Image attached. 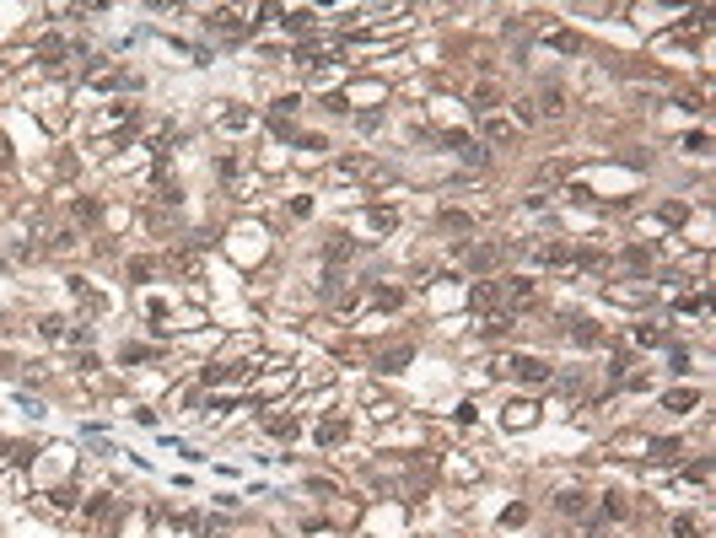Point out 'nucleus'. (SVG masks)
<instances>
[{
  "instance_id": "nucleus-1",
  "label": "nucleus",
  "mask_w": 716,
  "mask_h": 538,
  "mask_svg": "<svg viewBox=\"0 0 716 538\" xmlns=\"http://www.w3.org/2000/svg\"><path fill=\"white\" fill-rule=\"evenodd\" d=\"M501 372H511V377H523V382H550V366L539 361V355H517V361H501Z\"/></svg>"
},
{
  "instance_id": "nucleus-2",
  "label": "nucleus",
  "mask_w": 716,
  "mask_h": 538,
  "mask_svg": "<svg viewBox=\"0 0 716 538\" xmlns=\"http://www.w3.org/2000/svg\"><path fill=\"white\" fill-rule=\"evenodd\" d=\"M501 259H507V248H501V243H474V248L463 253V264H469L474 275H485V269H495Z\"/></svg>"
},
{
  "instance_id": "nucleus-3",
  "label": "nucleus",
  "mask_w": 716,
  "mask_h": 538,
  "mask_svg": "<svg viewBox=\"0 0 716 538\" xmlns=\"http://www.w3.org/2000/svg\"><path fill=\"white\" fill-rule=\"evenodd\" d=\"M533 108H539V113H566V92H560L555 81H544V86H539V103H533Z\"/></svg>"
},
{
  "instance_id": "nucleus-4",
  "label": "nucleus",
  "mask_w": 716,
  "mask_h": 538,
  "mask_svg": "<svg viewBox=\"0 0 716 538\" xmlns=\"http://www.w3.org/2000/svg\"><path fill=\"white\" fill-rule=\"evenodd\" d=\"M485 135H491V140H495V145H507V140H511V135H517V124H511L507 113H491V119H485Z\"/></svg>"
},
{
  "instance_id": "nucleus-5",
  "label": "nucleus",
  "mask_w": 716,
  "mask_h": 538,
  "mask_svg": "<svg viewBox=\"0 0 716 538\" xmlns=\"http://www.w3.org/2000/svg\"><path fill=\"white\" fill-rule=\"evenodd\" d=\"M555 512H566V517H587V496H576V490H560V496H555Z\"/></svg>"
},
{
  "instance_id": "nucleus-6",
  "label": "nucleus",
  "mask_w": 716,
  "mask_h": 538,
  "mask_svg": "<svg viewBox=\"0 0 716 538\" xmlns=\"http://www.w3.org/2000/svg\"><path fill=\"white\" fill-rule=\"evenodd\" d=\"M571 339H576V345H603V329H598L593 318H576V323H571Z\"/></svg>"
},
{
  "instance_id": "nucleus-7",
  "label": "nucleus",
  "mask_w": 716,
  "mask_h": 538,
  "mask_svg": "<svg viewBox=\"0 0 716 538\" xmlns=\"http://www.w3.org/2000/svg\"><path fill=\"white\" fill-rule=\"evenodd\" d=\"M474 307H479V312L501 307V286H491V280H479V286H474Z\"/></svg>"
},
{
  "instance_id": "nucleus-8",
  "label": "nucleus",
  "mask_w": 716,
  "mask_h": 538,
  "mask_svg": "<svg viewBox=\"0 0 716 538\" xmlns=\"http://www.w3.org/2000/svg\"><path fill=\"white\" fill-rule=\"evenodd\" d=\"M340 436H345V420H340V414H328L324 425H318V441H324V447H334Z\"/></svg>"
},
{
  "instance_id": "nucleus-9",
  "label": "nucleus",
  "mask_w": 716,
  "mask_h": 538,
  "mask_svg": "<svg viewBox=\"0 0 716 538\" xmlns=\"http://www.w3.org/2000/svg\"><path fill=\"white\" fill-rule=\"evenodd\" d=\"M533 296V280H507L501 286V302H528Z\"/></svg>"
},
{
  "instance_id": "nucleus-10",
  "label": "nucleus",
  "mask_w": 716,
  "mask_h": 538,
  "mask_svg": "<svg viewBox=\"0 0 716 538\" xmlns=\"http://www.w3.org/2000/svg\"><path fill=\"white\" fill-rule=\"evenodd\" d=\"M409 345H393V350H383V372H404V361H409Z\"/></svg>"
},
{
  "instance_id": "nucleus-11",
  "label": "nucleus",
  "mask_w": 716,
  "mask_h": 538,
  "mask_svg": "<svg viewBox=\"0 0 716 538\" xmlns=\"http://www.w3.org/2000/svg\"><path fill=\"white\" fill-rule=\"evenodd\" d=\"M324 296L334 302V307H350V302H356V291H350V286H340V280H328V286H324Z\"/></svg>"
},
{
  "instance_id": "nucleus-12",
  "label": "nucleus",
  "mask_w": 716,
  "mask_h": 538,
  "mask_svg": "<svg viewBox=\"0 0 716 538\" xmlns=\"http://www.w3.org/2000/svg\"><path fill=\"white\" fill-rule=\"evenodd\" d=\"M646 453H652V457H662V463H668V457H678V453H684V447H678L674 436H662V441H646Z\"/></svg>"
},
{
  "instance_id": "nucleus-13",
  "label": "nucleus",
  "mask_w": 716,
  "mask_h": 538,
  "mask_svg": "<svg viewBox=\"0 0 716 538\" xmlns=\"http://www.w3.org/2000/svg\"><path fill=\"white\" fill-rule=\"evenodd\" d=\"M566 243H539V248H533V259H544V264H560V259H566Z\"/></svg>"
},
{
  "instance_id": "nucleus-14",
  "label": "nucleus",
  "mask_w": 716,
  "mask_h": 538,
  "mask_svg": "<svg viewBox=\"0 0 716 538\" xmlns=\"http://www.w3.org/2000/svg\"><path fill=\"white\" fill-rule=\"evenodd\" d=\"M550 49H560V54H576V49H582V38H576V33H550Z\"/></svg>"
},
{
  "instance_id": "nucleus-15",
  "label": "nucleus",
  "mask_w": 716,
  "mask_h": 538,
  "mask_svg": "<svg viewBox=\"0 0 716 538\" xmlns=\"http://www.w3.org/2000/svg\"><path fill=\"white\" fill-rule=\"evenodd\" d=\"M614 453H619V457H635V453H646V436H619V441H614Z\"/></svg>"
},
{
  "instance_id": "nucleus-16",
  "label": "nucleus",
  "mask_w": 716,
  "mask_h": 538,
  "mask_svg": "<svg viewBox=\"0 0 716 538\" xmlns=\"http://www.w3.org/2000/svg\"><path fill=\"white\" fill-rule=\"evenodd\" d=\"M507 425L517 431V425H533V404H511L507 409Z\"/></svg>"
},
{
  "instance_id": "nucleus-17",
  "label": "nucleus",
  "mask_w": 716,
  "mask_h": 538,
  "mask_svg": "<svg viewBox=\"0 0 716 538\" xmlns=\"http://www.w3.org/2000/svg\"><path fill=\"white\" fill-rule=\"evenodd\" d=\"M442 231H469V215L463 210H442Z\"/></svg>"
},
{
  "instance_id": "nucleus-18",
  "label": "nucleus",
  "mask_w": 716,
  "mask_h": 538,
  "mask_svg": "<svg viewBox=\"0 0 716 538\" xmlns=\"http://www.w3.org/2000/svg\"><path fill=\"white\" fill-rule=\"evenodd\" d=\"M695 404H700V398H695V393H684V388H678V393H668V409H678V414H690Z\"/></svg>"
},
{
  "instance_id": "nucleus-19",
  "label": "nucleus",
  "mask_w": 716,
  "mask_h": 538,
  "mask_svg": "<svg viewBox=\"0 0 716 538\" xmlns=\"http://www.w3.org/2000/svg\"><path fill=\"white\" fill-rule=\"evenodd\" d=\"M291 431H296L291 414H269V436H291Z\"/></svg>"
},
{
  "instance_id": "nucleus-20",
  "label": "nucleus",
  "mask_w": 716,
  "mask_h": 538,
  "mask_svg": "<svg viewBox=\"0 0 716 538\" xmlns=\"http://www.w3.org/2000/svg\"><path fill=\"white\" fill-rule=\"evenodd\" d=\"M38 334H43V339H65V318H43Z\"/></svg>"
},
{
  "instance_id": "nucleus-21",
  "label": "nucleus",
  "mask_w": 716,
  "mask_h": 538,
  "mask_svg": "<svg viewBox=\"0 0 716 538\" xmlns=\"http://www.w3.org/2000/svg\"><path fill=\"white\" fill-rule=\"evenodd\" d=\"M286 27L291 33H307V27H312V11H286Z\"/></svg>"
},
{
  "instance_id": "nucleus-22",
  "label": "nucleus",
  "mask_w": 716,
  "mask_h": 538,
  "mask_svg": "<svg viewBox=\"0 0 716 538\" xmlns=\"http://www.w3.org/2000/svg\"><path fill=\"white\" fill-rule=\"evenodd\" d=\"M463 162H469V167H485V145L469 140V145H463Z\"/></svg>"
},
{
  "instance_id": "nucleus-23",
  "label": "nucleus",
  "mask_w": 716,
  "mask_h": 538,
  "mask_svg": "<svg viewBox=\"0 0 716 538\" xmlns=\"http://www.w3.org/2000/svg\"><path fill=\"white\" fill-rule=\"evenodd\" d=\"M674 538H700V528H695L690 517H678V522H674Z\"/></svg>"
},
{
  "instance_id": "nucleus-24",
  "label": "nucleus",
  "mask_w": 716,
  "mask_h": 538,
  "mask_svg": "<svg viewBox=\"0 0 716 538\" xmlns=\"http://www.w3.org/2000/svg\"><path fill=\"white\" fill-rule=\"evenodd\" d=\"M635 339H641V345H662V329H646V323H641V329H635Z\"/></svg>"
},
{
  "instance_id": "nucleus-25",
  "label": "nucleus",
  "mask_w": 716,
  "mask_h": 538,
  "mask_svg": "<svg viewBox=\"0 0 716 538\" xmlns=\"http://www.w3.org/2000/svg\"><path fill=\"white\" fill-rule=\"evenodd\" d=\"M350 253H356V243H350V237H345V243H328V259H350Z\"/></svg>"
}]
</instances>
